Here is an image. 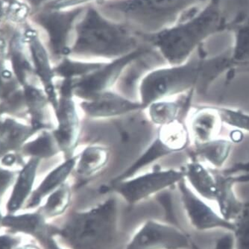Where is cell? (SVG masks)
Listing matches in <instances>:
<instances>
[{
    "mask_svg": "<svg viewBox=\"0 0 249 249\" xmlns=\"http://www.w3.org/2000/svg\"><path fill=\"white\" fill-rule=\"evenodd\" d=\"M119 208L117 198H107L88 211L74 213L56 232L72 249H115L120 239Z\"/></svg>",
    "mask_w": 249,
    "mask_h": 249,
    "instance_id": "obj_1",
    "label": "cell"
},
{
    "mask_svg": "<svg viewBox=\"0 0 249 249\" xmlns=\"http://www.w3.org/2000/svg\"><path fill=\"white\" fill-rule=\"evenodd\" d=\"M224 13L220 0H210L204 9L176 29L157 36L154 43L170 65H180L206 39L223 27Z\"/></svg>",
    "mask_w": 249,
    "mask_h": 249,
    "instance_id": "obj_2",
    "label": "cell"
},
{
    "mask_svg": "<svg viewBox=\"0 0 249 249\" xmlns=\"http://www.w3.org/2000/svg\"><path fill=\"white\" fill-rule=\"evenodd\" d=\"M135 47L136 40L125 31L108 24L90 11L77 31L71 54L116 59L135 51Z\"/></svg>",
    "mask_w": 249,
    "mask_h": 249,
    "instance_id": "obj_3",
    "label": "cell"
},
{
    "mask_svg": "<svg viewBox=\"0 0 249 249\" xmlns=\"http://www.w3.org/2000/svg\"><path fill=\"white\" fill-rule=\"evenodd\" d=\"M205 60L203 56L180 65H170L147 73L140 82V102L146 109L156 101L184 95L196 89Z\"/></svg>",
    "mask_w": 249,
    "mask_h": 249,
    "instance_id": "obj_4",
    "label": "cell"
},
{
    "mask_svg": "<svg viewBox=\"0 0 249 249\" xmlns=\"http://www.w3.org/2000/svg\"><path fill=\"white\" fill-rule=\"evenodd\" d=\"M191 142L187 123L182 119H178L163 126L158 127L155 140L132 164L112 180V184L136 176L144 168L164 157L188 149Z\"/></svg>",
    "mask_w": 249,
    "mask_h": 249,
    "instance_id": "obj_5",
    "label": "cell"
},
{
    "mask_svg": "<svg viewBox=\"0 0 249 249\" xmlns=\"http://www.w3.org/2000/svg\"><path fill=\"white\" fill-rule=\"evenodd\" d=\"M74 95L73 81L64 79L60 88L58 106L54 108L58 128L53 132L65 159L75 156L81 134V121Z\"/></svg>",
    "mask_w": 249,
    "mask_h": 249,
    "instance_id": "obj_6",
    "label": "cell"
},
{
    "mask_svg": "<svg viewBox=\"0 0 249 249\" xmlns=\"http://www.w3.org/2000/svg\"><path fill=\"white\" fill-rule=\"evenodd\" d=\"M184 179V169H158L134 176L113 184L114 191L129 205L177 185Z\"/></svg>",
    "mask_w": 249,
    "mask_h": 249,
    "instance_id": "obj_7",
    "label": "cell"
},
{
    "mask_svg": "<svg viewBox=\"0 0 249 249\" xmlns=\"http://www.w3.org/2000/svg\"><path fill=\"white\" fill-rule=\"evenodd\" d=\"M147 53L139 49L129 54L116 58L109 63H104L94 72L74 81L73 89L75 97L82 100H88L93 96L112 89L116 85L124 70Z\"/></svg>",
    "mask_w": 249,
    "mask_h": 249,
    "instance_id": "obj_8",
    "label": "cell"
},
{
    "mask_svg": "<svg viewBox=\"0 0 249 249\" xmlns=\"http://www.w3.org/2000/svg\"><path fill=\"white\" fill-rule=\"evenodd\" d=\"M184 211L193 227L200 231L220 230L233 232V222L226 220L187 185L185 178L177 184Z\"/></svg>",
    "mask_w": 249,
    "mask_h": 249,
    "instance_id": "obj_9",
    "label": "cell"
},
{
    "mask_svg": "<svg viewBox=\"0 0 249 249\" xmlns=\"http://www.w3.org/2000/svg\"><path fill=\"white\" fill-rule=\"evenodd\" d=\"M189 236L176 228L149 221L125 249H184L191 247Z\"/></svg>",
    "mask_w": 249,
    "mask_h": 249,
    "instance_id": "obj_10",
    "label": "cell"
},
{
    "mask_svg": "<svg viewBox=\"0 0 249 249\" xmlns=\"http://www.w3.org/2000/svg\"><path fill=\"white\" fill-rule=\"evenodd\" d=\"M216 181L214 201L217 204L219 213L226 220L233 222L243 211L244 201L240 199L234 191L235 177L238 173L249 172V162L239 163L225 169H211ZM240 175V174H239Z\"/></svg>",
    "mask_w": 249,
    "mask_h": 249,
    "instance_id": "obj_11",
    "label": "cell"
},
{
    "mask_svg": "<svg viewBox=\"0 0 249 249\" xmlns=\"http://www.w3.org/2000/svg\"><path fill=\"white\" fill-rule=\"evenodd\" d=\"M85 116L91 119H110L145 110L139 101L128 99L112 89L78 104Z\"/></svg>",
    "mask_w": 249,
    "mask_h": 249,
    "instance_id": "obj_12",
    "label": "cell"
},
{
    "mask_svg": "<svg viewBox=\"0 0 249 249\" xmlns=\"http://www.w3.org/2000/svg\"><path fill=\"white\" fill-rule=\"evenodd\" d=\"M194 144L219 138L222 123L216 106H200L190 112L187 123Z\"/></svg>",
    "mask_w": 249,
    "mask_h": 249,
    "instance_id": "obj_13",
    "label": "cell"
},
{
    "mask_svg": "<svg viewBox=\"0 0 249 249\" xmlns=\"http://www.w3.org/2000/svg\"><path fill=\"white\" fill-rule=\"evenodd\" d=\"M184 178L192 190L202 198L214 201L216 181L211 169L197 158L190 157L184 169Z\"/></svg>",
    "mask_w": 249,
    "mask_h": 249,
    "instance_id": "obj_14",
    "label": "cell"
},
{
    "mask_svg": "<svg viewBox=\"0 0 249 249\" xmlns=\"http://www.w3.org/2000/svg\"><path fill=\"white\" fill-rule=\"evenodd\" d=\"M233 146L231 140L219 137L208 142L194 144L190 155L197 158L203 163H206L210 169L219 170L227 162Z\"/></svg>",
    "mask_w": 249,
    "mask_h": 249,
    "instance_id": "obj_15",
    "label": "cell"
},
{
    "mask_svg": "<svg viewBox=\"0 0 249 249\" xmlns=\"http://www.w3.org/2000/svg\"><path fill=\"white\" fill-rule=\"evenodd\" d=\"M195 90L193 89L186 93L184 97L179 100L166 99L154 102L145 109L149 120L157 126L160 127L181 119L190 107Z\"/></svg>",
    "mask_w": 249,
    "mask_h": 249,
    "instance_id": "obj_16",
    "label": "cell"
},
{
    "mask_svg": "<svg viewBox=\"0 0 249 249\" xmlns=\"http://www.w3.org/2000/svg\"><path fill=\"white\" fill-rule=\"evenodd\" d=\"M108 148L101 145H88L78 154L74 171L82 178H90L100 173L110 160Z\"/></svg>",
    "mask_w": 249,
    "mask_h": 249,
    "instance_id": "obj_17",
    "label": "cell"
},
{
    "mask_svg": "<svg viewBox=\"0 0 249 249\" xmlns=\"http://www.w3.org/2000/svg\"><path fill=\"white\" fill-rule=\"evenodd\" d=\"M78 155H75L72 158L65 159L64 163L53 169L35 192L29 206H37L43 197L53 193L64 184L67 178L74 171Z\"/></svg>",
    "mask_w": 249,
    "mask_h": 249,
    "instance_id": "obj_18",
    "label": "cell"
},
{
    "mask_svg": "<svg viewBox=\"0 0 249 249\" xmlns=\"http://www.w3.org/2000/svg\"><path fill=\"white\" fill-rule=\"evenodd\" d=\"M2 225L18 231L30 233L47 243L50 236V229L45 223L43 216L40 214H24L20 216H7L2 220Z\"/></svg>",
    "mask_w": 249,
    "mask_h": 249,
    "instance_id": "obj_19",
    "label": "cell"
},
{
    "mask_svg": "<svg viewBox=\"0 0 249 249\" xmlns=\"http://www.w3.org/2000/svg\"><path fill=\"white\" fill-rule=\"evenodd\" d=\"M208 1V0H133L124 5H120L122 9L133 10L143 8L149 10L151 13L160 14L163 11H169L173 10V13L179 12L182 10L191 8L196 4Z\"/></svg>",
    "mask_w": 249,
    "mask_h": 249,
    "instance_id": "obj_20",
    "label": "cell"
},
{
    "mask_svg": "<svg viewBox=\"0 0 249 249\" xmlns=\"http://www.w3.org/2000/svg\"><path fill=\"white\" fill-rule=\"evenodd\" d=\"M37 164L38 160H32L19 175L18 183L8 204V210L11 212L19 209L27 198L35 180Z\"/></svg>",
    "mask_w": 249,
    "mask_h": 249,
    "instance_id": "obj_21",
    "label": "cell"
},
{
    "mask_svg": "<svg viewBox=\"0 0 249 249\" xmlns=\"http://www.w3.org/2000/svg\"><path fill=\"white\" fill-rule=\"evenodd\" d=\"M231 61L233 68L249 66V22L241 25L235 32Z\"/></svg>",
    "mask_w": 249,
    "mask_h": 249,
    "instance_id": "obj_22",
    "label": "cell"
},
{
    "mask_svg": "<svg viewBox=\"0 0 249 249\" xmlns=\"http://www.w3.org/2000/svg\"><path fill=\"white\" fill-rule=\"evenodd\" d=\"M103 64L104 63L66 59L57 67L56 72L64 79H71L74 82L94 72Z\"/></svg>",
    "mask_w": 249,
    "mask_h": 249,
    "instance_id": "obj_23",
    "label": "cell"
},
{
    "mask_svg": "<svg viewBox=\"0 0 249 249\" xmlns=\"http://www.w3.org/2000/svg\"><path fill=\"white\" fill-rule=\"evenodd\" d=\"M72 192L69 184L64 183L57 190L52 193L47 199L43 211L48 217L62 214L71 204Z\"/></svg>",
    "mask_w": 249,
    "mask_h": 249,
    "instance_id": "obj_24",
    "label": "cell"
},
{
    "mask_svg": "<svg viewBox=\"0 0 249 249\" xmlns=\"http://www.w3.org/2000/svg\"><path fill=\"white\" fill-rule=\"evenodd\" d=\"M233 223V249H249V201H244L243 211Z\"/></svg>",
    "mask_w": 249,
    "mask_h": 249,
    "instance_id": "obj_25",
    "label": "cell"
},
{
    "mask_svg": "<svg viewBox=\"0 0 249 249\" xmlns=\"http://www.w3.org/2000/svg\"><path fill=\"white\" fill-rule=\"evenodd\" d=\"M223 124L249 132V114L229 107H216Z\"/></svg>",
    "mask_w": 249,
    "mask_h": 249,
    "instance_id": "obj_26",
    "label": "cell"
},
{
    "mask_svg": "<svg viewBox=\"0 0 249 249\" xmlns=\"http://www.w3.org/2000/svg\"><path fill=\"white\" fill-rule=\"evenodd\" d=\"M27 151L32 155L40 157H50L57 152L54 141L50 134H43L27 146Z\"/></svg>",
    "mask_w": 249,
    "mask_h": 249,
    "instance_id": "obj_27",
    "label": "cell"
},
{
    "mask_svg": "<svg viewBox=\"0 0 249 249\" xmlns=\"http://www.w3.org/2000/svg\"><path fill=\"white\" fill-rule=\"evenodd\" d=\"M12 61H13L14 70L17 76L18 77V79L19 82H23L25 77L24 71L29 68V64L26 61H22L21 56L18 54H14Z\"/></svg>",
    "mask_w": 249,
    "mask_h": 249,
    "instance_id": "obj_28",
    "label": "cell"
},
{
    "mask_svg": "<svg viewBox=\"0 0 249 249\" xmlns=\"http://www.w3.org/2000/svg\"><path fill=\"white\" fill-rule=\"evenodd\" d=\"M234 240L231 232H226L216 240L214 249H233Z\"/></svg>",
    "mask_w": 249,
    "mask_h": 249,
    "instance_id": "obj_29",
    "label": "cell"
},
{
    "mask_svg": "<svg viewBox=\"0 0 249 249\" xmlns=\"http://www.w3.org/2000/svg\"><path fill=\"white\" fill-rule=\"evenodd\" d=\"M18 243V240L11 236H0V249H12Z\"/></svg>",
    "mask_w": 249,
    "mask_h": 249,
    "instance_id": "obj_30",
    "label": "cell"
},
{
    "mask_svg": "<svg viewBox=\"0 0 249 249\" xmlns=\"http://www.w3.org/2000/svg\"><path fill=\"white\" fill-rule=\"evenodd\" d=\"M11 178V173L7 171H0V194L6 188Z\"/></svg>",
    "mask_w": 249,
    "mask_h": 249,
    "instance_id": "obj_31",
    "label": "cell"
},
{
    "mask_svg": "<svg viewBox=\"0 0 249 249\" xmlns=\"http://www.w3.org/2000/svg\"><path fill=\"white\" fill-rule=\"evenodd\" d=\"M235 180H236V184L249 182V173L237 175L235 178Z\"/></svg>",
    "mask_w": 249,
    "mask_h": 249,
    "instance_id": "obj_32",
    "label": "cell"
},
{
    "mask_svg": "<svg viewBox=\"0 0 249 249\" xmlns=\"http://www.w3.org/2000/svg\"><path fill=\"white\" fill-rule=\"evenodd\" d=\"M15 161V157L12 155H6L2 160V163L6 166H11V164H13L14 162Z\"/></svg>",
    "mask_w": 249,
    "mask_h": 249,
    "instance_id": "obj_33",
    "label": "cell"
},
{
    "mask_svg": "<svg viewBox=\"0 0 249 249\" xmlns=\"http://www.w3.org/2000/svg\"><path fill=\"white\" fill-rule=\"evenodd\" d=\"M47 247H48V249H61L58 247V245H57L56 242L54 241V239L52 238V237H50L48 241H47Z\"/></svg>",
    "mask_w": 249,
    "mask_h": 249,
    "instance_id": "obj_34",
    "label": "cell"
},
{
    "mask_svg": "<svg viewBox=\"0 0 249 249\" xmlns=\"http://www.w3.org/2000/svg\"><path fill=\"white\" fill-rule=\"evenodd\" d=\"M83 1L85 0H61L60 5H71V4L78 3Z\"/></svg>",
    "mask_w": 249,
    "mask_h": 249,
    "instance_id": "obj_35",
    "label": "cell"
},
{
    "mask_svg": "<svg viewBox=\"0 0 249 249\" xmlns=\"http://www.w3.org/2000/svg\"><path fill=\"white\" fill-rule=\"evenodd\" d=\"M2 76L5 77V78H10L11 77V72L9 71H5L2 72Z\"/></svg>",
    "mask_w": 249,
    "mask_h": 249,
    "instance_id": "obj_36",
    "label": "cell"
},
{
    "mask_svg": "<svg viewBox=\"0 0 249 249\" xmlns=\"http://www.w3.org/2000/svg\"><path fill=\"white\" fill-rule=\"evenodd\" d=\"M4 46V42L0 40V47H2Z\"/></svg>",
    "mask_w": 249,
    "mask_h": 249,
    "instance_id": "obj_37",
    "label": "cell"
},
{
    "mask_svg": "<svg viewBox=\"0 0 249 249\" xmlns=\"http://www.w3.org/2000/svg\"><path fill=\"white\" fill-rule=\"evenodd\" d=\"M1 13H2V8H1V5H0V15H1Z\"/></svg>",
    "mask_w": 249,
    "mask_h": 249,
    "instance_id": "obj_38",
    "label": "cell"
},
{
    "mask_svg": "<svg viewBox=\"0 0 249 249\" xmlns=\"http://www.w3.org/2000/svg\"><path fill=\"white\" fill-rule=\"evenodd\" d=\"M27 249V248H22V249Z\"/></svg>",
    "mask_w": 249,
    "mask_h": 249,
    "instance_id": "obj_39",
    "label": "cell"
}]
</instances>
